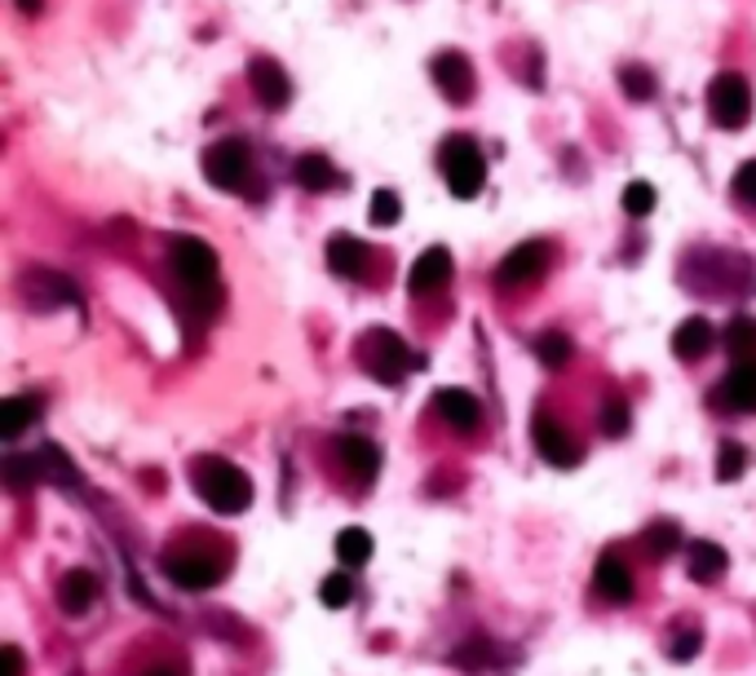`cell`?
Listing matches in <instances>:
<instances>
[{"instance_id":"cell-1","label":"cell","mask_w":756,"mask_h":676,"mask_svg":"<svg viewBox=\"0 0 756 676\" xmlns=\"http://www.w3.org/2000/svg\"><path fill=\"white\" fill-rule=\"evenodd\" d=\"M195 491L213 514H244L252 504V486L230 460H200L195 464Z\"/></svg>"},{"instance_id":"cell-2","label":"cell","mask_w":756,"mask_h":676,"mask_svg":"<svg viewBox=\"0 0 756 676\" xmlns=\"http://www.w3.org/2000/svg\"><path fill=\"white\" fill-rule=\"evenodd\" d=\"M438 168L447 178V191L456 200H474L487 187V159L474 146V137H447L438 150Z\"/></svg>"},{"instance_id":"cell-3","label":"cell","mask_w":756,"mask_h":676,"mask_svg":"<svg viewBox=\"0 0 756 676\" xmlns=\"http://www.w3.org/2000/svg\"><path fill=\"white\" fill-rule=\"evenodd\" d=\"M359 359H363V368H368L376 381H385V385H394V381H398L403 372H411V368H425V359H416V354L403 346V336H394V331H385V327H372V331L363 336Z\"/></svg>"},{"instance_id":"cell-4","label":"cell","mask_w":756,"mask_h":676,"mask_svg":"<svg viewBox=\"0 0 756 676\" xmlns=\"http://www.w3.org/2000/svg\"><path fill=\"white\" fill-rule=\"evenodd\" d=\"M173 270L182 279V288L195 296V301H208L213 288H217V257L208 244L200 239H173Z\"/></svg>"},{"instance_id":"cell-5","label":"cell","mask_w":756,"mask_h":676,"mask_svg":"<svg viewBox=\"0 0 756 676\" xmlns=\"http://www.w3.org/2000/svg\"><path fill=\"white\" fill-rule=\"evenodd\" d=\"M708 111H712V120L721 128H743L752 120V84L743 76H734V71L716 76L712 89H708Z\"/></svg>"},{"instance_id":"cell-6","label":"cell","mask_w":756,"mask_h":676,"mask_svg":"<svg viewBox=\"0 0 756 676\" xmlns=\"http://www.w3.org/2000/svg\"><path fill=\"white\" fill-rule=\"evenodd\" d=\"M248 168H252V155H248L244 142H217L204 155V178L217 191H244L248 187Z\"/></svg>"},{"instance_id":"cell-7","label":"cell","mask_w":756,"mask_h":676,"mask_svg":"<svg viewBox=\"0 0 756 676\" xmlns=\"http://www.w3.org/2000/svg\"><path fill=\"white\" fill-rule=\"evenodd\" d=\"M544 266H549V248H544L540 239H535V244H518V248L496 266V283H500V288H522V283L540 279Z\"/></svg>"},{"instance_id":"cell-8","label":"cell","mask_w":756,"mask_h":676,"mask_svg":"<svg viewBox=\"0 0 756 676\" xmlns=\"http://www.w3.org/2000/svg\"><path fill=\"white\" fill-rule=\"evenodd\" d=\"M248 80H252V93L261 98L266 111H283V106L292 102V84H287V76H283L279 63L252 58V63H248Z\"/></svg>"},{"instance_id":"cell-9","label":"cell","mask_w":756,"mask_h":676,"mask_svg":"<svg viewBox=\"0 0 756 676\" xmlns=\"http://www.w3.org/2000/svg\"><path fill=\"white\" fill-rule=\"evenodd\" d=\"M165 575H169L173 584L191 588V593H204V588H213V584L222 579V566H217L208 553H182V557L165 562Z\"/></svg>"},{"instance_id":"cell-10","label":"cell","mask_w":756,"mask_h":676,"mask_svg":"<svg viewBox=\"0 0 756 676\" xmlns=\"http://www.w3.org/2000/svg\"><path fill=\"white\" fill-rule=\"evenodd\" d=\"M429 71H433V84H438L451 102H465V98L474 93V67H470L465 54H438Z\"/></svg>"},{"instance_id":"cell-11","label":"cell","mask_w":756,"mask_h":676,"mask_svg":"<svg viewBox=\"0 0 756 676\" xmlns=\"http://www.w3.org/2000/svg\"><path fill=\"white\" fill-rule=\"evenodd\" d=\"M433 407H438V416H442L451 429H456V433H474V429H478V420H483L478 398H474V394H465V390H438Z\"/></svg>"},{"instance_id":"cell-12","label":"cell","mask_w":756,"mask_h":676,"mask_svg":"<svg viewBox=\"0 0 756 676\" xmlns=\"http://www.w3.org/2000/svg\"><path fill=\"white\" fill-rule=\"evenodd\" d=\"M447 279H451V252H447V248H425V252L416 257L411 274H407V288H411L416 296H429V292H438Z\"/></svg>"},{"instance_id":"cell-13","label":"cell","mask_w":756,"mask_h":676,"mask_svg":"<svg viewBox=\"0 0 756 676\" xmlns=\"http://www.w3.org/2000/svg\"><path fill=\"white\" fill-rule=\"evenodd\" d=\"M535 447L544 451V460L549 464H557V469H566V464H575L579 460V447H575V438L544 412V416H535Z\"/></svg>"},{"instance_id":"cell-14","label":"cell","mask_w":756,"mask_h":676,"mask_svg":"<svg viewBox=\"0 0 756 676\" xmlns=\"http://www.w3.org/2000/svg\"><path fill=\"white\" fill-rule=\"evenodd\" d=\"M337 455H341V464H346V473H350L354 482H372V477L381 473V451H376V442H368V438H359V433L341 438V442H337Z\"/></svg>"},{"instance_id":"cell-15","label":"cell","mask_w":756,"mask_h":676,"mask_svg":"<svg viewBox=\"0 0 756 676\" xmlns=\"http://www.w3.org/2000/svg\"><path fill=\"white\" fill-rule=\"evenodd\" d=\"M712 346H716V331H712L708 318H686V323L673 331V354H677L681 363H699Z\"/></svg>"},{"instance_id":"cell-16","label":"cell","mask_w":756,"mask_h":676,"mask_svg":"<svg viewBox=\"0 0 756 676\" xmlns=\"http://www.w3.org/2000/svg\"><path fill=\"white\" fill-rule=\"evenodd\" d=\"M593 584H597V593L607 597L611 606H624V601H633V575H629V566L616 557V553H607L597 562V571H593Z\"/></svg>"},{"instance_id":"cell-17","label":"cell","mask_w":756,"mask_h":676,"mask_svg":"<svg viewBox=\"0 0 756 676\" xmlns=\"http://www.w3.org/2000/svg\"><path fill=\"white\" fill-rule=\"evenodd\" d=\"M368 261H372V252H368L363 239H354V235H332V239H328V266H332L341 279H359V274L368 270Z\"/></svg>"},{"instance_id":"cell-18","label":"cell","mask_w":756,"mask_h":676,"mask_svg":"<svg viewBox=\"0 0 756 676\" xmlns=\"http://www.w3.org/2000/svg\"><path fill=\"white\" fill-rule=\"evenodd\" d=\"M23 292L36 301V305H76L80 296H76V288L63 279V274H54V270H27V279H23Z\"/></svg>"},{"instance_id":"cell-19","label":"cell","mask_w":756,"mask_h":676,"mask_svg":"<svg viewBox=\"0 0 756 676\" xmlns=\"http://www.w3.org/2000/svg\"><path fill=\"white\" fill-rule=\"evenodd\" d=\"M716 398H721L725 407H734V412H756V363H738V368L721 381Z\"/></svg>"},{"instance_id":"cell-20","label":"cell","mask_w":756,"mask_h":676,"mask_svg":"<svg viewBox=\"0 0 756 676\" xmlns=\"http://www.w3.org/2000/svg\"><path fill=\"white\" fill-rule=\"evenodd\" d=\"M690 579L695 584H716L721 575H725V566H730V557H725V549L721 544H712V540H695L690 544Z\"/></svg>"},{"instance_id":"cell-21","label":"cell","mask_w":756,"mask_h":676,"mask_svg":"<svg viewBox=\"0 0 756 676\" xmlns=\"http://www.w3.org/2000/svg\"><path fill=\"white\" fill-rule=\"evenodd\" d=\"M93 597H98L93 571H71V575H63V584H58V606H63L67 615H84V610L93 606Z\"/></svg>"},{"instance_id":"cell-22","label":"cell","mask_w":756,"mask_h":676,"mask_svg":"<svg viewBox=\"0 0 756 676\" xmlns=\"http://www.w3.org/2000/svg\"><path fill=\"white\" fill-rule=\"evenodd\" d=\"M292 173H296V182L306 191H332L337 187V168H332L328 155H301Z\"/></svg>"},{"instance_id":"cell-23","label":"cell","mask_w":756,"mask_h":676,"mask_svg":"<svg viewBox=\"0 0 756 676\" xmlns=\"http://www.w3.org/2000/svg\"><path fill=\"white\" fill-rule=\"evenodd\" d=\"M36 420V398H5L0 403V438H19Z\"/></svg>"},{"instance_id":"cell-24","label":"cell","mask_w":756,"mask_h":676,"mask_svg":"<svg viewBox=\"0 0 756 676\" xmlns=\"http://www.w3.org/2000/svg\"><path fill=\"white\" fill-rule=\"evenodd\" d=\"M337 557H341V566H368L372 562V536L363 531V527H346L341 536H337Z\"/></svg>"},{"instance_id":"cell-25","label":"cell","mask_w":756,"mask_h":676,"mask_svg":"<svg viewBox=\"0 0 756 676\" xmlns=\"http://www.w3.org/2000/svg\"><path fill=\"white\" fill-rule=\"evenodd\" d=\"M535 359L544 368H566L571 363V336L566 331H544L535 341Z\"/></svg>"},{"instance_id":"cell-26","label":"cell","mask_w":756,"mask_h":676,"mask_svg":"<svg viewBox=\"0 0 756 676\" xmlns=\"http://www.w3.org/2000/svg\"><path fill=\"white\" fill-rule=\"evenodd\" d=\"M642 544H646L651 557H673V549L681 544V531H677V522H651Z\"/></svg>"},{"instance_id":"cell-27","label":"cell","mask_w":756,"mask_h":676,"mask_svg":"<svg viewBox=\"0 0 756 676\" xmlns=\"http://www.w3.org/2000/svg\"><path fill=\"white\" fill-rule=\"evenodd\" d=\"M5 486H14V491H27V486H36V477H45L41 473V460L32 455V460H23V455H5Z\"/></svg>"},{"instance_id":"cell-28","label":"cell","mask_w":756,"mask_h":676,"mask_svg":"<svg viewBox=\"0 0 756 676\" xmlns=\"http://www.w3.org/2000/svg\"><path fill=\"white\" fill-rule=\"evenodd\" d=\"M725 346H730V354H734V359L756 354V323H752V318H734V323H730V331H725Z\"/></svg>"},{"instance_id":"cell-29","label":"cell","mask_w":756,"mask_h":676,"mask_svg":"<svg viewBox=\"0 0 756 676\" xmlns=\"http://www.w3.org/2000/svg\"><path fill=\"white\" fill-rule=\"evenodd\" d=\"M597 429L607 433V438H624L629 433V403L611 398L607 407H601V416H597Z\"/></svg>"},{"instance_id":"cell-30","label":"cell","mask_w":756,"mask_h":676,"mask_svg":"<svg viewBox=\"0 0 756 676\" xmlns=\"http://www.w3.org/2000/svg\"><path fill=\"white\" fill-rule=\"evenodd\" d=\"M620 84H624V93L637 98V102H651V98H655V76H651L646 67H624V71H620Z\"/></svg>"},{"instance_id":"cell-31","label":"cell","mask_w":756,"mask_h":676,"mask_svg":"<svg viewBox=\"0 0 756 676\" xmlns=\"http://www.w3.org/2000/svg\"><path fill=\"white\" fill-rule=\"evenodd\" d=\"M624 213H629V217H651V213H655V187H651V182L624 187Z\"/></svg>"},{"instance_id":"cell-32","label":"cell","mask_w":756,"mask_h":676,"mask_svg":"<svg viewBox=\"0 0 756 676\" xmlns=\"http://www.w3.org/2000/svg\"><path fill=\"white\" fill-rule=\"evenodd\" d=\"M743 469H747V451H743L738 442H721V455H716V477H721V482H734Z\"/></svg>"},{"instance_id":"cell-33","label":"cell","mask_w":756,"mask_h":676,"mask_svg":"<svg viewBox=\"0 0 756 676\" xmlns=\"http://www.w3.org/2000/svg\"><path fill=\"white\" fill-rule=\"evenodd\" d=\"M350 597H354V584H350V575H328V579H324V588H319V601H324L328 610H341V606H350Z\"/></svg>"},{"instance_id":"cell-34","label":"cell","mask_w":756,"mask_h":676,"mask_svg":"<svg viewBox=\"0 0 756 676\" xmlns=\"http://www.w3.org/2000/svg\"><path fill=\"white\" fill-rule=\"evenodd\" d=\"M41 473H49V477H58V482H80L76 477V469H71V460L58 451V447H41Z\"/></svg>"},{"instance_id":"cell-35","label":"cell","mask_w":756,"mask_h":676,"mask_svg":"<svg viewBox=\"0 0 756 676\" xmlns=\"http://www.w3.org/2000/svg\"><path fill=\"white\" fill-rule=\"evenodd\" d=\"M368 217H372V226H394V222L403 217L398 195H394V191H376V195H372V213H368Z\"/></svg>"},{"instance_id":"cell-36","label":"cell","mask_w":756,"mask_h":676,"mask_svg":"<svg viewBox=\"0 0 756 676\" xmlns=\"http://www.w3.org/2000/svg\"><path fill=\"white\" fill-rule=\"evenodd\" d=\"M451 663L465 667V672H478L483 663H492V645L487 641H470V645H461L456 654H451Z\"/></svg>"},{"instance_id":"cell-37","label":"cell","mask_w":756,"mask_h":676,"mask_svg":"<svg viewBox=\"0 0 756 676\" xmlns=\"http://www.w3.org/2000/svg\"><path fill=\"white\" fill-rule=\"evenodd\" d=\"M734 195L738 200H747V204H756V159H747L743 168H738V173H734Z\"/></svg>"},{"instance_id":"cell-38","label":"cell","mask_w":756,"mask_h":676,"mask_svg":"<svg viewBox=\"0 0 756 676\" xmlns=\"http://www.w3.org/2000/svg\"><path fill=\"white\" fill-rule=\"evenodd\" d=\"M699 645H703V632H699V628H686V632L673 641V658H677V663H686V658H695V654H699Z\"/></svg>"},{"instance_id":"cell-39","label":"cell","mask_w":756,"mask_h":676,"mask_svg":"<svg viewBox=\"0 0 756 676\" xmlns=\"http://www.w3.org/2000/svg\"><path fill=\"white\" fill-rule=\"evenodd\" d=\"M0 676H23V650L19 645L0 650Z\"/></svg>"},{"instance_id":"cell-40","label":"cell","mask_w":756,"mask_h":676,"mask_svg":"<svg viewBox=\"0 0 756 676\" xmlns=\"http://www.w3.org/2000/svg\"><path fill=\"white\" fill-rule=\"evenodd\" d=\"M41 5H45V0H19V10H23V14H41Z\"/></svg>"},{"instance_id":"cell-41","label":"cell","mask_w":756,"mask_h":676,"mask_svg":"<svg viewBox=\"0 0 756 676\" xmlns=\"http://www.w3.org/2000/svg\"><path fill=\"white\" fill-rule=\"evenodd\" d=\"M156 676H169V672H156Z\"/></svg>"}]
</instances>
